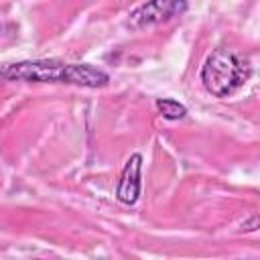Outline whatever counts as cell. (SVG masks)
Returning <instances> with one entry per match:
<instances>
[{"label":"cell","instance_id":"cell-1","mask_svg":"<svg viewBox=\"0 0 260 260\" xmlns=\"http://www.w3.org/2000/svg\"><path fill=\"white\" fill-rule=\"evenodd\" d=\"M0 81L24 83H65L98 89L108 85L110 75L89 63H65L57 59H28L0 67Z\"/></svg>","mask_w":260,"mask_h":260},{"label":"cell","instance_id":"cell-2","mask_svg":"<svg viewBox=\"0 0 260 260\" xmlns=\"http://www.w3.org/2000/svg\"><path fill=\"white\" fill-rule=\"evenodd\" d=\"M252 67L248 57L238 53L236 49L219 47L207 55L201 65V83L213 98H230L234 95L250 77Z\"/></svg>","mask_w":260,"mask_h":260},{"label":"cell","instance_id":"cell-3","mask_svg":"<svg viewBox=\"0 0 260 260\" xmlns=\"http://www.w3.org/2000/svg\"><path fill=\"white\" fill-rule=\"evenodd\" d=\"M189 8L187 0H146L130 12V26L136 30L150 28L162 22H169L177 16H183Z\"/></svg>","mask_w":260,"mask_h":260},{"label":"cell","instance_id":"cell-4","mask_svg":"<svg viewBox=\"0 0 260 260\" xmlns=\"http://www.w3.org/2000/svg\"><path fill=\"white\" fill-rule=\"evenodd\" d=\"M142 154L134 152L128 156V160L122 167L120 179H118V187H116V199L124 205H134L140 197V189H142Z\"/></svg>","mask_w":260,"mask_h":260},{"label":"cell","instance_id":"cell-5","mask_svg":"<svg viewBox=\"0 0 260 260\" xmlns=\"http://www.w3.org/2000/svg\"><path fill=\"white\" fill-rule=\"evenodd\" d=\"M154 106H156V110H158V114L165 118V120H183L185 116H187V108L181 104V102H177V100H173V98H158L156 102H154Z\"/></svg>","mask_w":260,"mask_h":260},{"label":"cell","instance_id":"cell-6","mask_svg":"<svg viewBox=\"0 0 260 260\" xmlns=\"http://www.w3.org/2000/svg\"><path fill=\"white\" fill-rule=\"evenodd\" d=\"M258 228V215H252L248 223H244V232H254Z\"/></svg>","mask_w":260,"mask_h":260}]
</instances>
